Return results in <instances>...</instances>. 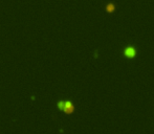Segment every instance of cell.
<instances>
[{
	"label": "cell",
	"instance_id": "7a4b0ae2",
	"mask_svg": "<svg viewBox=\"0 0 154 134\" xmlns=\"http://www.w3.org/2000/svg\"><path fill=\"white\" fill-rule=\"evenodd\" d=\"M125 55H126V57H129V58H133V57L135 56V49L132 48V47H128V48H126Z\"/></svg>",
	"mask_w": 154,
	"mask_h": 134
},
{
	"label": "cell",
	"instance_id": "3957f363",
	"mask_svg": "<svg viewBox=\"0 0 154 134\" xmlns=\"http://www.w3.org/2000/svg\"><path fill=\"white\" fill-rule=\"evenodd\" d=\"M113 9H114V7H113L112 4H111V5H108V7H107V10L109 11V12H112Z\"/></svg>",
	"mask_w": 154,
	"mask_h": 134
},
{
	"label": "cell",
	"instance_id": "6da1fadb",
	"mask_svg": "<svg viewBox=\"0 0 154 134\" xmlns=\"http://www.w3.org/2000/svg\"><path fill=\"white\" fill-rule=\"evenodd\" d=\"M58 107L61 109L62 111H64L65 113H67V114H69V113H72V112H74V105L71 104L69 101L59 102V103H58Z\"/></svg>",
	"mask_w": 154,
	"mask_h": 134
}]
</instances>
